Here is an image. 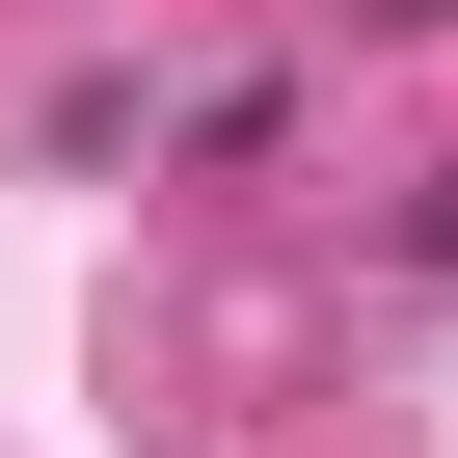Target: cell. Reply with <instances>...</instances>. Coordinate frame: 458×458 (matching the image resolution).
Returning a JSON list of instances; mask_svg holds the SVG:
<instances>
[{
	"mask_svg": "<svg viewBox=\"0 0 458 458\" xmlns=\"http://www.w3.org/2000/svg\"><path fill=\"white\" fill-rule=\"evenodd\" d=\"M431 270H458V189H431Z\"/></svg>",
	"mask_w": 458,
	"mask_h": 458,
	"instance_id": "6da1fadb",
	"label": "cell"
}]
</instances>
